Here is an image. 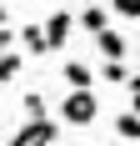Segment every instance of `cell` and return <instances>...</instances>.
Listing matches in <instances>:
<instances>
[{
	"mask_svg": "<svg viewBox=\"0 0 140 146\" xmlns=\"http://www.w3.org/2000/svg\"><path fill=\"white\" fill-rule=\"evenodd\" d=\"M100 116V101H95V86H80V91H70L65 96V106H60V121L65 126H90V121Z\"/></svg>",
	"mask_w": 140,
	"mask_h": 146,
	"instance_id": "6da1fadb",
	"label": "cell"
},
{
	"mask_svg": "<svg viewBox=\"0 0 140 146\" xmlns=\"http://www.w3.org/2000/svg\"><path fill=\"white\" fill-rule=\"evenodd\" d=\"M60 136V121H50V116H25V126L10 136L15 146H50Z\"/></svg>",
	"mask_w": 140,
	"mask_h": 146,
	"instance_id": "7a4b0ae2",
	"label": "cell"
},
{
	"mask_svg": "<svg viewBox=\"0 0 140 146\" xmlns=\"http://www.w3.org/2000/svg\"><path fill=\"white\" fill-rule=\"evenodd\" d=\"M40 30H45V45H50V56H60V50L70 45V35H75V15H70V10H50Z\"/></svg>",
	"mask_w": 140,
	"mask_h": 146,
	"instance_id": "3957f363",
	"label": "cell"
},
{
	"mask_svg": "<svg viewBox=\"0 0 140 146\" xmlns=\"http://www.w3.org/2000/svg\"><path fill=\"white\" fill-rule=\"evenodd\" d=\"M95 81H105V86H130L135 81V71H130V56H110L105 66H100Z\"/></svg>",
	"mask_w": 140,
	"mask_h": 146,
	"instance_id": "277c9868",
	"label": "cell"
},
{
	"mask_svg": "<svg viewBox=\"0 0 140 146\" xmlns=\"http://www.w3.org/2000/svg\"><path fill=\"white\" fill-rule=\"evenodd\" d=\"M95 50H100L105 60H110V56H130V40L120 35V30H110V25H100V30H95Z\"/></svg>",
	"mask_w": 140,
	"mask_h": 146,
	"instance_id": "5b68a950",
	"label": "cell"
},
{
	"mask_svg": "<svg viewBox=\"0 0 140 146\" xmlns=\"http://www.w3.org/2000/svg\"><path fill=\"white\" fill-rule=\"evenodd\" d=\"M20 50L25 56H50V45H45V30H40V20H30V25H20Z\"/></svg>",
	"mask_w": 140,
	"mask_h": 146,
	"instance_id": "8992f818",
	"label": "cell"
},
{
	"mask_svg": "<svg viewBox=\"0 0 140 146\" xmlns=\"http://www.w3.org/2000/svg\"><path fill=\"white\" fill-rule=\"evenodd\" d=\"M75 25H80V30H90V35H95L100 25H110V10H105L100 0H85V5H80V15H75Z\"/></svg>",
	"mask_w": 140,
	"mask_h": 146,
	"instance_id": "52a82bcc",
	"label": "cell"
},
{
	"mask_svg": "<svg viewBox=\"0 0 140 146\" xmlns=\"http://www.w3.org/2000/svg\"><path fill=\"white\" fill-rule=\"evenodd\" d=\"M60 76H65V86H70V91H80V86H95V71H90L85 60H65V66H60Z\"/></svg>",
	"mask_w": 140,
	"mask_h": 146,
	"instance_id": "ba28073f",
	"label": "cell"
},
{
	"mask_svg": "<svg viewBox=\"0 0 140 146\" xmlns=\"http://www.w3.org/2000/svg\"><path fill=\"white\" fill-rule=\"evenodd\" d=\"M25 71V50H0V86Z\"/></svg>",
	"mask_w": 140,
	"mask_h": 146,
	"instance_id": "9c48e42d",
	"label": "cell"
},
{
	"mask_svg": "<svg viewBox=\"0 0 140 146\" xmlns=\"http://www.w3.org/2000/svg\"><path fill=\"white\" fill-rule=\"evenodd\" d=\"M115 136H125V141H135L140 136V116H135V101H130L125 116H115Z\"/></svg>",
	"mask_w": 140,
	"mask_h": 146,
	"instance_id": "30bf717a",
	"label": "cell"
},
{
	"mask_svg": "<svg viewBox=\"0 0 140 146\" xmlns=\"http://www.w3.org/2000/svg\"><path fill=\"white\" fill-rule=\"evenodd\" d=\"M20 111H25V116H45V96H40V91H25Z\"/></svg>",
	"mask_w": 140,
	"mask_h": 146,
	"instance_id": "8fae6325",
	"label": "cell"
},
{
	"mask_svg": "<svg viewBox=\"0 0 140 146\" xmlns=\"http://www.w3.org/2000/svg\"><path fill=\"white\" fill-rule=\"evenodd\" d=\"M110 5H115L120 20H135V15H140V0H110Z\"/></svg>",
	"mask_w": 140,
	"mask_h": 146,
	"instance_id": "7c38bea8",
	"label": "cell"
},
{
	"mask_svg": "<svg viewBox=\"0 0 140 146\" xmlns=\"http://www.w3.org/2000/svg\"><path fill=\"white\" fill-rule=\"evenodd\" d=\"M0 25H10V5H5V0H0Z\"/></svg>",
	"mask_w": 140,
	"mask_h": 146,
	"instance_id": "4fadbf2b",
	"label": "cell"
},
{
	"mask_svg": "<svg viewBox=\"0 0 140 146\" xmlns=\"http://www.w3.org/2000/svg\"><path fill=\"white\" fill-rule=\"evenodd\" d=\"M80 5H85V0H80Z\"/></svg>",
	"mask_w": 140,
	"mask_h": 146,
	"instance_id": "5bb4252c",
	"label": "cell"
}]
</instances>
